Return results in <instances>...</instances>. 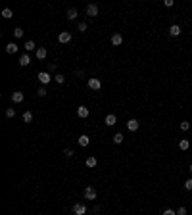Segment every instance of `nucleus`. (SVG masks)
<instances>
[{
	"label": "nucleus",
	"instance_id": "f257e3e1",
	"mask_svg": "<svg viewBox=\"0 0 192 215\" xmlns=\"http://www.w3.org/2000/svg\"><path fill=\"white\" fill-rule=\"evenodd\" d=\"M88 88H92V90H100V88H102L100 79H96V77H91V79H88Z\"/></svg>",
	"mask_w": 192,
	"mask_h": 215
},
{
	"label": "nucleus",
	"instance_id": "f03ea898",
	"mask_svg": "<svg viewBox=\"0 0 192 215\" xmlns=\"http://www.w3.org/2000/svg\"><path fill=\"white\" fill-rule=\"evenodd\" d=\"M85 213H87L85 204H73V215H85Z\"/></svg>",
	"mask_w": 192,
	"mask_h": 215
},
{
	"label": "nucleus",
	"instance_id": "7ed1b4c3",
	"mask_svg": "<svg viewBox=\"0 0 192 215\" xmlns=\"http://www.w3.org/2000/svg\"><path fill=\"white\" fill-rule=\"evenodd\" d=\"M39 81H40V85H48V83L52 81L50 73H48V71H40V73H39Z\"/></svg>",
	"mask_w": 192,
	"mask_h": 215
},
{
	"label": "nucleus",
	"instance_id": "20e7f679",
	"mask_svg": "<svg viewBox=\"0 0 192 215\" xmlns=\"http://www.w3.org/2000/svg\"><path fill=\"white\" fill-rule=\"evenodd\" d=\"M87 15H88V17H96V15H98V6H96V4H88V6H87Z\"/></svg>",
	"mask_w": 192,
	"mask_h": 215
},
{
	"label": "nucleus",
	"instance_id": "39448f33",
	"mask_svg": "<svg viewBox=\"0 0 192 215\" xmlns=\"http://www.w3.org/2000/svg\"><path fill=\"white\" fill-rule=\"evenodd\" d=\"M85 198H87V200H96V190L92 188V186H87V188H85Z\"/></svg>",
	"mask_w": 192,
	"mask_h": 215
},
{
	"label": "nucleus",
	"instance_id": "423d86ee",
	"mask_svg": "<svg viewBox=\"0 0 192 215\" xmlns=\"http://www.w3.org/2000/svg\"><path fill=\"white\" fill-rule=\"evenodd\" d=\"M69 40H71V33H67V31H62V33L58 35V42L65 44V42H69Z\"/></svg>",
	"mask_w": 192,
	"mask_h": 215
},
{
	"label": "nucleus",
	"instance_id": "0eeeda50",
	"mask_svg": "<svg viewBox=\"0 0 192 215\" xmlns=\"http://www.w3.org/2000/svg\"><path fill=\"white\" fill-rule=\"evenodd\" d=\"M12 102H14V104H19V102H23V92H19V90L12 92Z\"/></svg>",
	"mask_w": 192,
	"mask_h": 215
},
{
	"label": "nucleus",
	"instance_id": "6e6552de",
	"mask_svg": "<svg viewBox=\"0 0 192 215\" xmlns=\"http://www.w3.org/2000/svg\"><path fill=\"white\" fill-rule=\"evenodd\" d=\"M77 115L83 117V119H87V117H88V108L87 106H79V108H77Z\"/></svg>",
	"mask_w": 192,
	"mask_h": 215
},
{
	"label": "nucleus",
	"instance_id": "1a4fd4ad",
	"mask_svg": "<svg viewBox=\"0 0 192 215\" xmlns=\"http://www.w3.org/2000/svg\"><path fill=\"white\" fill-rule=\"evenodd\" d=\"M127 129H129L131 133L138 131V121H137V119H129V121H127Z\"/></svg>",
	"mask_w": 192,
	"mask_h": 215
},
{
	"label": "nucleus",
	"instance_id": "9d476101",
	"mask_svg": "<svg viewBox=\"0 0 192 215\" xmlns=\"http://www.w3.org/2000/svg\"><path fill=\"white\" fill-rule=\"evenodd\" d=\"M29 63H31V58H29V54H23L21 58H19V66H21V67H27Z\"/></svg>",
	"mask_w": 192,
	"mask_h": 215
},
{
	"label": "nucleus",
	"instance_id": "9b49d317",
	"mask_svg": "<svg viewBox=\"0 0 192 215\" xmlns=\"http://www.w3.org/2000/svg\"><path fill=\"white\" fill-rule=\"evenodd\" d=\"M123 42V36H121L119 33H115V35H112V44L113 46H119V44Z\"/></svg>",
	"mask_w": 192,
	"mask_h": 215
},
{
	"label": "nucleus",
	"instance_id": "f8f14e48",
	"mask_svg": "<svg viewBox=\"0 0 192 215\" xmlns=\"http://www.w3.org/2000/svg\"><path fill=\"white\" fill-rule=\"evenodd\" d=\"M115 123H117V117L113 115V113H110V115L106 117V125H108V127H113Z\"/></svg>",
	"mask_w": 192,
	"mask_h": 215
},
{
	"label": "nucleus",
	"instance_id": "ddd939ff",
	"mask_svg": "<svg viewBox=\"0 0 192 215\" xmlns=\"http://www.w3.org/2000/svg\"><path fill=\"white\" fill-rule=\"evenodd\" d=\"M169 35H171V36H179V35H181V27H179V25H171Z\"/></svg>",
	"mask_w": 192,
	"mask_h": 215
},
{
	"label": "nucleus",
	"instance_id": "4468645a",
	"mask_svg": "<svg viewBox=\"0 0 192 215\" xmlns=\"http://www.w3.org/2000/svg\"><path fill=\"white\" fill-rule=\"evenodd\" d=\"M46 56H48L46 48H37V58H39V60H44Z\"/></svg>",
	"mask_w": 192,
	"mask_h": 215
},
{
	"label": "nucleus",
	"instance_id": "2eb2a0df",
	"mask_svg": "<svg viewBox=\"0 0 192 215\" xmlns=\"http://www.w3.org/2000/svg\"><path fill=\"white\" fill-rule=\"evenodd\" d=\"M67 19H69V21L77 19V10H75V8H69V10H67Z\"/></svg>",
	"mask_w": 192,
	"mask_h": 215
},
{
	"label": "nucleus",
	"instance_id": "dca6fc26",
	"mask_svg": "<svg viewBox=\"0 0 192 215\" xmlns=\"http://www.w3.org/2000/svg\"><path fill=\"white\" fill-rule=\"evenodd\" d=\"M88 142H91V138H88L87 135H81L79 136V144L83 146V148H85V146H88Z\"/></svg>",
	"mask_w": 192,
	"mask_h": 215
},
{
	"label": "nucleus",
	"instance_id": "f3484780",
	"mask_svg": "<svg viewBox=\"0 0 192 215\" xmlns=\"http://www.w3.org/2000/svg\"><path fill=\"white\" fill-rule=\"evenodd\" d=\"M6 52H8V54H15V52H18V44L10 42V44L6 46Z\"/></svg>",
	"mask_w": 192,
	"mask_h": 215
},
{
	"label": "nucleus",
	"instance_id": "a211bd4d",
	"mask_svg": "<svg viewBox=\"0 0 192 215\" xmlns=\"http://www.w3.org/2000/svg\"><path fill=\"white\" fill-rule=\"evenodd\" d=\"M96 163H98L96 157H87V161H85V165H87V167H96Z\"/></svg>",
	"mask_w": 192,
	"mask_h": 215
},
{
	"label": "nucleus",
	"instance_id": "6ab92c4d",
	"mask_svg": "<svg viewBox=\"0 0 192 215\" xmlns=\"http://www.w3.org/2000/svg\"><path fill=\"white\" fill-rule=\"evenodd\" d=\"M179 148H181V150H188V148H190V142H188L186 138H181V142H179Z\"/></svg>",
	"mask_w": 192,
	"mask_h": 215
},
{
	"label": "nucleus",
	"instance_id": "aec40b11",
	"mask_svg": "<svg viewBox=\"0 0 192 215\" xmlns=\"http://www.w3.org/2000/svg\"><path fill=\"white\" fill-rule=\"evenodd\" d=\"M12 15H14V12H12V10H10V8H4V10H2V17H6V19H10V17H12Z\"/></svg>",
	"mask_w": 192,
	"mask_h": 215
},
{
	"label": "nucleus",
	"instance_id": "412c9836",
	"mask_svg": "<svg viewBox=\"0 0 192 215\" xmlns=\"http://www.w3.org/2000/svg\"><path fill=\"white\" fill-rule=\"evenodd\" d=\"M113 142L121 144V142H123V135H121V133H115V135H113Z\"/></svg>",
	"mask_w": 192,
	"mask_h": 215
},
{
	"label": "nucleus",
	"instance_id": "4be33fe9",
	"mask_svg": "<svg viewBox=\"0 0 192 215\" xmlns=\"http://www.w3.org/2000/svg\"><path fill=\"white\" fill-rule=\"evenodd\" d=\"M35 48H37V46H35V42H33V40H27V42H25V50H27V52L35 50Z\"/></svg>",
	"mask_w": 192,
	"mask_h": 215
},
{
	"label": "nucleus",
	"instance_id": "5701e85b",
	"mask_svg": "<svg viewBox=\"0 0 192 215\" xmlns=\"http://www.w3.org/2000/svg\"><path fill=\"white\" fill-rule=\"evenodd\" d=\"M23 121H25V123H31V121H33V113L31 112H25V113H23Z\"/></svg>",
	"mask_w": 192,
	"mask_h": 215
},
{
	"label": "nucleus",
	"instance_id": "b1692460",
	"mask_svg": "<svg viewBox=\"0 0 192 215\" xmlns=\"http://www.w3.org/2000/svg\"><path fill=\"white\" fill-rule=\"evenodd\" d=\"M37 94H39V96H40V98H44V96H46V94H48V90H46V88H44V87H40V88H39V90H37Z\"/></svg>",
	"mask_w": 192,
	"mask_h": 215
},
{
	"label": "nucleus",
	"instance_id": "393cba45",
	"mask_svg": "<svg viewBox=\"0 0 192 215\" xmlns=\"http://www.w3.org/2000/svg\"><path fill=\"white\" fill-rule=\"evenodd\" d=\"M14 35L18 36V39H21V36H23V29H21V27H15V29H14Z\"/></svg>",
	"mask_w": 192,
	"mask_h": 215
},
{
	"label": "nucleus",
	"instance_id": "a878e982",
	"mask_svg": "<svg viewBox=\"0 0 192 215\" xmlns=\"http://www.w3.org/2000/svg\"><path fill=\"white\" fill-rule=\"evenodd\" d=\"M188 129H190V123L188 121H183L181 123V131H188Z\"/></svg>",
	"mask_w": 192,
	"mask_h": 215
},
{
	"label": "nucleus",
	"instance_id": "bb28decb",
	"mask_svg": "<svg viewBox=\"0 0 192 215\" xmlns=\"http://www.w3.org/2000/svg\"><path fill=\"white\" fill-rule=\"evenodd\" d=\"M14 115H15V109L14 108H8L6 109V117H14Z\"/></svg>",
	"mask_w": 192,
	"mask_h": 215
},
{
	"label": "nucleus",
	"instance_id": "cd10ccee",
	"mask_svg": "<svg viewBox=\"0 0 192 215\" xmlns=\"http://www.w3.org/2000/svg\"><path fill=\"white\" fill-rule=\"evenodd\" d=\"M54 79H56V83H60V85H62L64 81H65V77H64V75H60V73H58V75L54 77Z\"/></svg>",
	"mask_w": 192,
	"mask_h": 215
},
{
	"label": "nucleus",
	"instance_id": "c85d7f7f",
	"mask_svg": "<svg viewBox=\"0 0 192 215\" xmlns=\"http://www.w3.org/2000/svg\"><path fill=\"white\" fill-rule=\"evenodd\" d=\"M64 154H65V157H73V150H69V148H65Z\"/></svg>",
	"mask_w": 192,
	"mask_h": 215
},
{
	"label": "nucleus",
	"instance_id": "c756f323",
	"mask_svg": "<svg viewBox=\"0 0 192 215\" xmlns=\"http://www.w3.org/2000/svg\"><path fill=\"white\" fill-rule=\"evenodd\" d=\"M185 188H186V190H192V179H188V181L185 182Z\"/></svg>",
	"mask_w": 192,
	"mask_h": 215
},
{
	"label": "nucleus",
	"instance_id": "7c9ffc66",
	"mask_svg": "<svg viewBox=\"0 0 192 215\" xmlns=\"http://www.w3.org/2000/svg\"><path fill=\"white\" fill-rule=\"evenodd\" d=\"M77 29H79V31H87V23H79V25H77Z\"/></svg>",
	"mask_w": 192,
	"mask_h": 215
},
{
	"label": "nucleus",
	"instance_id": "2f4dec72",
	"mask_svg": "<svg viewBox=\"0 0 192 215\" xmlns=\"http://www.w3.org/2000/svg\"><path fill=\"white\" fill-rule=\"evenodd\" d=\"M177 215H186V208H179L177 209Z\"/></svg>",
	"mask_w": 192,
	"mask_h": 215
},
{
	"label": "nucleus",
	"instance_id": "473e14b6",
	"mask_svg": "<svg viewBox=\"0 0 192 215\" xmlns=\"http://www.w3.org/2000/svg\"><path fill=\"white\" fill-rule=\"evenodd\" d=\"M163 215H177V211H173V209H165Z\"/></svg>",
	"mask_w": 192,
	"mask_h": 215
},
{
	"label": "nucleus",
	"instance_id": "72a5a7b5",
	"mask_svg": "<svg viewBox=\"0 0 192 215\" xmlns=\"http://www.w3.org/2000/svg\"><path fill=\"white\" fill-rule=\"evenodd\" d=\"M173 6V0H165V8H171Z\"/></svg>",
	"mask_w": 192,
	"mask_h": 215
},
{
	"label": "nucleus",
	"instance_id": "f704fd0d",
	"mask_svg": "<svg viewBox=\"0 0 192 215\" xmlns=\"http://www.w3.org/2000/svg\"><path fill=\"white\" fill-rule=\"evenodd\" d=\"M190 173H192V163H190Z\"/></svg>",
	"mask_w": 192,
	"mask_h": 215
}]
</instances>
